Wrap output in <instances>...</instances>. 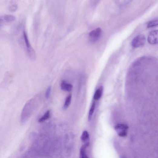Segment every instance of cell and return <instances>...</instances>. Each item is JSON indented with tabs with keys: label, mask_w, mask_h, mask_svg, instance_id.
<instances>
[{
	"label": "cell",
	"mask_w": 158,
	"mask_h": 158,
	"mask_svg": "<svg viewBox=\"0 0 158 158\" xmlns=\"http://www.w3.org/2000/svg\"><path fill=\"white\" fill-rule=\"evenodd\" d=\"M34 101L31 100L26 104L22 110L21 116V122L25 123L30 116L33 109Z\"/></svg>",
	"instance_id": "obj_1"
},
{
	"label": "cell",
	"mask_w": 158,
	"mask_h": 158,
	"mask_svg": "<svg viewBox=\"0 0 158 158\" xmlns=\"http://www.w3.org/2000/svg\"><path fill=\"white\" fill-rule=\"evenodd\" d=\"M146 42L145 36L143 35H139L133 39L132 42V45L134 48H140L145 45Z\"/></svg>",
	"instance_id": "obj_2"
},
{
	"label": "cell",
	"mask_w": 158,
	"mask_h": 158,
	"mask_svg": "<svg viewBox=\"0 0 158 158\" xmlns=\"http://www.w3.org/2000/svg\"><path fill=\"white\" fill-rule=\"evenodd\" d=\"M102 33L101 29L98 28L91 31L89 34L90 41L93 43L96 42L100 37Z\"/></svg>",
	"instance_id": "obj_3"
},
{
	"label": "cell",
	"mask_w": 158,
	"mask_h": 158,
	"mask_svg": "<svg viewBox=\"0 0 158 158\" xmlns=\"http://www.w3.org/2000/svg\"><path fill=\"white\" fill-rule=\"evenodd\" d=\"M158 32L157 30L152 31L150 32L148 37V41L151 44H155L158 43Z\"/></svg>",
	"instance_id": "obj_4"
},
{
	"label": "cell",
	"mask_w": 158,
	"mask_h": 158,
	"mask_svg": "<svg viewBox=\"0 0 158 158\" xmlns=\"http://www.w3.org/2000/svg\"><path fill=\"white\" fill-rule=\"evenodd\" d=\"M73 87L72 85L68 84L65 81H63L61 84V88L64 91L70 92L72 91Z\"/></svg>",
	"instance_id": "obj_5"
},
{
	"label": "cell",
	"mask_w": 158,
	"mask_h": 158,
	"mask_svg": "<svg viewBox=\"0 0 158 158\" xmlns=\"http://www.w3.org/2000/svg\"><path fill=\"white\" fill-rule=\"evenodd\" d=\"M129 127L127 125L122 124H118L115 127V130L118 133L123 131H127Z\"/></svg>",
	"instance_id": "obj_6"
},
{
	"label": "cell",
	"mask_w": 158,
	"mask_h": 158,
	"mask_svg": "<svg viewBox=\"0 0 158 158\" xmlns=\"http://www.w3.org/2000/svg\"><path fill=\"white\" fill-rule=\"evenodd\" d=\"M89 143H88L86 144L83 145L80 150V157L81 158H88V157L86 154V149L89 146Z\"/></svg>",
	"instance_id": "obj_7"
},
{
	"label": "cell",
	"mask_w": 158,
	"mask_h": 158,
	"mask_svg": "<svg viewBox=\"0 0 158 158\" xmlns=\"http://www.w3.org/2000/svg\"><path fill=\"white\" fill-rule=\"evenodd\" d=\"M103 90V87H101L96 91L94 96V100H98L100 98L102 95Z\"/></svg>",
	"instance_id": "obj_8"
},
{
	"label": "cell",
	"mask_w": 158,
	"mask_h": 158,
	"mask_svg": "<svg viewBox=\"0 0 158 158\" xmlns=\"http://www.w3.org/2000/svg\"><path fill=\"white\" fill-rule=\"evenodd\" d=\"M72 94H70L66 98L64 108L65 109H66L68 108L70 106Z\"/></svg>",
	"instance_id": "obj_9"
},
{
	"label": "cell",
	"mask_w": 158,
	"mask_h": 158,
	"mask_svg": "<svg viewBox=\"0 0 158 158\" xmlns=\"http://www.w3.org/2000/svg\"><path fill=\"white\" fill-rule=\"evenodd\" d=\"M50 110H47L44 116L39 120L38 122L40 123L44 122L45 121L48 119L50 118Z\"/></svg>",
	"instance_id": "obj_10"
},
{
	"label": "cell",
	"mask_w": 158,
	"mask_h": 158,
	"mask_svg": "<svg viewBox=\"0 0 158 158\" xmlns=\"http://www.w3.org/2000/svg\"><path fill=\"white\" fill-rule=\"evenodd\" d=\"M96 107V103H95L93 102L92 104V106L89 110V112L88 117V120L90 121L92 118V115L93 113L94 112L95 108Z\"/></svg>",
	"instance_id": "obj_11"
},
{
	"label": "cell",
	"mask_w": 158,
	"mask_h": 158,
	"mask_svg": "<svg viewBox=\"0 0 158 158\" xmlns=\"http://www.w3.org/2000/svg\"><path fill=\"white\" fill-rule=\"evenodd\" d=\"M4 20L8 22H12L15 20V18L14 16L8 15L4 16Z\"/></svg>",
	"instance_id": "obj_12"
},
{
	"label": "cell",
	"mask_w": 158,
	"mask_h": 158,
	"mask_svg": "<svg viewBox=\"0 0 158 158\" xmlns=\"http://www.w3.org/2000/svg\"><path fill=\"white\" fill-rule=\"evenodd\" d=\"M24 37L26 46L28 49H30L31 46L26 33L24 31Z\"/></svg>",
	"instance_id": "obj_13"
},
{
	"label": "cell",
	"mask_w": 158,
	"mask_h": 158,
	"mask_svg": "<svg viewBox=\"0 0 158 158\" xmlns=\"http://www.w3.org/2000/svg\"><path fill=\"white\" fill-rule=\"evenodd\" d=\"M89 137V135L87 131H84L81 137V140L83 141H85L88 139Z\"/></svg>",
	"instance_id": "obj_14"
},
{
	"label": "cell",
	"mask_w": 158,
	"mask_h": 158,
	"mask_svg": "<svg viewBox=\"0 0 158 158\" xmlns=\"http://www.w3.org/2000/svg\"><path fill=\"white\" fill-rule=\"evenodd\" d=\"M158 21L154 20L149 22L147 25V27L148 28L155 27L158 25Z\"/></svg>",
	"instance_id": "obj_15"
},
{
	"label": "cell",
	"mask_w": 158,
	"mask_h": 158,
	"mask_svg": "<svg viewBox=\"0 0 158 158\" xmlns=\"http://www.w3.org/2000/svg\"><path fill=\"white\" fill-rule=\"evenodd\" d=\"M118 135L122 137H125L127 136V131H123L118 133Z\"/></svg>",
	"instance_id": "obj_16"
},
{
	"label": "cell",
	"mask_w": 158,
	"mask_h": 158,
	"mask_svg": "<svg viewBox=\"0 0 158 158\" xmlns=\"http://www.w3.org/2000/svg\"><path fill=\"white\" fill-rule=\"evenodd\" d=\"M51 90V87L50 86L47 90L45 93V97L47 99H48L49 98Z\"/></svg>",
	"instance_id": "obj_17"
},
{
	"label": "cell",
	"mask_w": 158,
	"mask_h": 158,
	"mask_svg": "<svg viewBox=\"0 0 158 158\" xmlns=\"http://www.w3.org/2000/svg\"><path fill=\"white\" fill-rule=\"evenodd\" d=\"M18 6L17 5H14L11 6L9 8V10L11 12H15L17 10Z\"/></svg>",
	"instance_id": "obj_18"
}]
</instances>
